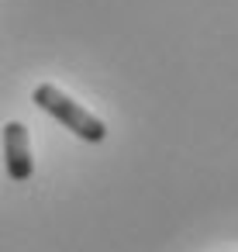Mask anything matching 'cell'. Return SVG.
<instances>
[{
	"label": "cell",
	"instance_id": "6da1fadb",
	"mask_svg": "<svg viewBox=\"0 0 238 252\" xmlns=\"http://www.w3.org/2000/svg\"><path fill=\"white\" fill-rule=\"evenodd\" d=\"M35 104L42 107V111H49L62 128H69L73 135H80L83 142H104L107 138V125L97 118V114H90L87 107H80L69 94H62L59 87H52V83H42V87H35Z\"/></svg>",
	"mask_w": 238,
	"mask_h": 252
},
{
	"label": "cell",
	"instance_id": "7a4b0ae2",
	"mask_svg": "<svg viewBox=\"0 0 238 252\" xmlns=\"http://www.w3.org/2000/svg\"><path fill=\"white\" fill-rule=\"evenodd\" d=\"M4 162H7V173H11L14 183H25L35 173L31 149H28V131H25L21 121H7L4 125Z\"/></svg>",
	"mask_w": 238,
	"mask_h": 252
}]
</instances>
